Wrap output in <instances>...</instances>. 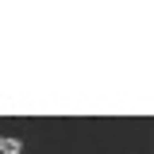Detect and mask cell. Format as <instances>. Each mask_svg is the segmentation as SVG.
<instances>
[{
  "label": "cell",
  "instance_id": "1",
  "mask_svg": "<svg viewBox=\"0 0 154 154\" xmlns=\"http://www.w3.org/2000/svg\"><path fill=\"white\" fill-rule=\"evenodd\" d=\"M0 150H4V154H19L23 143H19V139H0Z\"/></svg>",
  "mask_w": 154,
  "mask_h": 154
}]
</instances>
